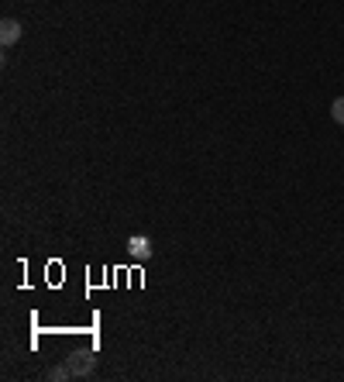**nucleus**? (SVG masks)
Here are the masks:
<instances>
[{
	"label": "nucleus",
	"mask_w": 344,
	"mask_h": 382,
	"mask_svg": "<svg viewBox=\"0 0 344 382\" xmlns=\"http://www.w3.org/2000/svg\"><path fill=\"white\" fill-rule=\"evenodd\" d=\"M66 365H69L73 379H86V376H93V369H96V355L86 351V348H76V351L66 355Z\"/></svg>",
	"instance_id": "f257e3e1"
},
{
	"label": "nucleus",
	"mask_w": 344,
	"mask_h": 382,
	"mask_svg": "<svg viewBox=\"0 0 344 382\" xmlns=\"http://www.w3.org/2000/svg\"><path fill=\"white\" fill-rule=\"evenodd\" d=\"M331 121L344 127V97H338V100L331 104Z\"/></svg>",
	"instance_id": "39448f33"
},
{
	"label": "nucleus",
	"mask_w": 344,
	"mask_h": 382,
	"mask_svg": "<svg viewBox=\"0 0 344 382\" xmlns=\"http://www.w3.org/2000/svg\"><path fill=\"white\" fill-rule=\"evenodd\" d=\"M45 379H52V382H66V379H73V372H69V365H66V362H59V365H52V369L45 372Z\"/></svg>",
	"instance_id": "20e7f679"
},
{
	"label": "nucleus",
	"mask_w": 344,
	"mask_h": 382,
	"mask_svg": "<svg viewBox=\"0 0 344 382\" xmlns=\"http://www.w3.org/2000/svg\"><path fill=\"white\" fill-rule=\"evenodd\" d=\"M21 35H24V24H21V21H14V17H3V21H0V45H3V48L17 45Z\"/></svg>",
	"instance_id": "f03ea898"
},
{
	"label": "nucleus",
	"mask_w": 344,
	"mask_h": 382,
	"mask_svg": "<svg viewBox=\"0 0 344 382\" xmlns=\"http://www.w3.org/2000/svg\"><path fill=\"white\" fill-rule=\"evenodd\" d=\"M128 255L134 262H148L152 258V241L145 234H131L128 238Z\"/></svg>",
	"instance_id": "7ed1b4c3"
}]
</instances>
